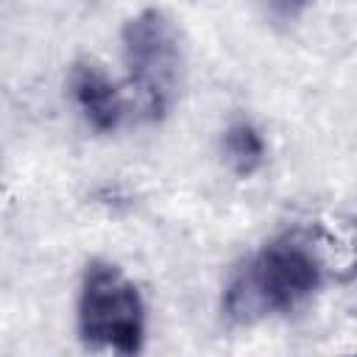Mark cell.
Here are the masks:
<instances>
[{"mask_svg": "<svg viewBox=\"0 0 357 357\" xmlns=\"http://www.w3.org/2000/svg\"><path fill=\"white\" fill-rule=\"evenodd\" d=\"M70 98L89 128L98 134H112L120 128L126 114V100L112 75L92 59H81L70 70Z\"/></svg>", "mask_w": 357, "mask_h": 357, "instance_id": "4", "label": "cell"}, {"mask_svg": "<svg viewBox=\"0 0 357 357\" xmlns=\"http://www.w3.org/2000/svg\"><path fill=\"white\" fill-rule=\"evenodd\" d=\"M220 151H223L226 165L237 176H243V178L254 176L265 165V159H268L265 137H262V131L251 120L229 123L226 131H223V139H220Z\"/></svg>", "mask_w": 357, "mask_h": 357, "instance_id": "5", "label": "cell"}, {"mask_svg": "<svg viewBox=\"0 0 357 357\" xmlns=\"http://www.w3.org/2000/svg\"><path fill=\"white\" fill-rule=\"evenodd\" d=\"M78 332L95 351L137 357L145 346V298L123 268L92 259L78 290Z\"/></svg>", "mask_w": 357, "mask_h": 357, "instance_id": "3", "label": "cell"}, {"mask_svg": "<svg viewBox=\"0 0 357 357\" xmlns=\"http://www.w3.org/2000/svg\"><path fill=\"white\" fill-rule=\"evenodd\" d=\"M326 237L310 229H290L254 251L229 279L223 310L240 324L276 312H293L312 298L329 273Z\"/></svg>", "mask_w": 357, "mask_h": 357, "instance_id": "1", "label": "cell"}, {"mask_svg": "<svg viewBox=\"0 0 357 357\" xmlns=\"http://www.w3.org/2000/svg\"><path fill=\"white\" fill-rule=\"evenodd\" d=\"M128 84L145 120L170 114L184 81V45L176 20L162 8H142L123 25Z\"/></svg>", "mask_w": 357, "mask_h": 357, "instance_id": "2", "label": "cell"}]
</instances>
